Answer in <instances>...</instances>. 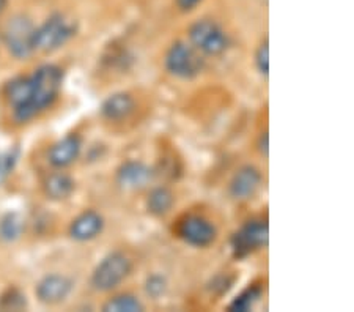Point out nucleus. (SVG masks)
I'll list each match as a JSON object with an SVG mask.
<instances>
[{
  "label": "nucleus",
  "mask_w": 354,
  "mask_h": 312,
  "mask_svg": "<svg viewBox=\"0 0 354 312\" xmlns=\"http://www.w3.org/2000/svg\"><path fill=\"white\" fill-rule=\"evenodd\" d=\"M82 150V139L79 134H68L64 139L57 140L49 150V163L57 169L71 166L77 160Z\"/></svg>",
  "instance_id": "obj_12"
},
{
  "label": "nucleus",
  "mask_w": 354,
  "mask_h": 312,
  "mask_svg": "<svg viewBox=\"0 0 354 312\" xmlns=\"http://www.w3.org/2000/svg\"><path fill=\"white\" fill-rule=\"evenodd\" d=\"M189 43L202 55L219 57L230 48V37L224 27L213 19H198L187 30Z\"/></svg>",
  "instance_id": "obj_4"
},
{
  "label": "nucleus",
  "mask_w": 354,
  "mask_h": 312,
  "mask_svg": "<svg viewBox=\"0 0 354 312\" xmlns=\"http://www.w3.org/2000/svg\"><path fill=\"white\" fill-rule=\"evenodd\" d=\"M263 183V175L252 164L239 167L228 183V192L235 201H249Z\"/></svg>",
  "instance_id": "obj_9"
},
{
  "label": "nucleus",
  "mask_w": 354,
  "mask_h": 312,
  "mask_svg": "<svg viewBox=\"0 0 354 312\" xmlns=\"http://www.w3.org/2000/svg\"><path fill=\"white\" fill-rule=\"evenodd\" d=\"M155 177V170L142 161H127L117 170V183L123 190L137 191L147 188Z\"/></svg>",
  "instance_id": "obj_10"
},
{
  "label": "nucleus",
  "mask_w": 354,
  "mask_h": 312,
  "mask_svg": "<svg viewBox=\"0 0 354 312\" xmlns=\"http://www.w3.org/2000/svg\"><path fill=\"white\" fill-rule=\"evenodd\" d=\"M32 98L27 109L22 113L18 123H27L39 113L49 109L59 98L62 84H64V70L57 65H43L30 76Z\"/></svg>",
  "instance_id": "obj_1"
},
{
  "label": "nucleus",
  "mask_w": 354,
  "mask_h": 312,
  "mask_svg": "<svg viewBox=\"0 0 354 312\" xmlns=\"http://www.w3.org/2000/svg\"><path fill=\"white\" fill-rule=\"evenodd\" d=\"M176 235L189 246L208 248L218 238V229L208 218L191 213L176 223Z\"/></svg>",
  "instance_id": "obj_7"
},
{
  "label": "nucleus",
  "mask_w": 354,
  "mask_h": 312,
  "mask_svg": "<svg viewBox=\"0 0 354 312\" xmlns=\"http://www.w3.org/2000/svg\"><path fill=\"white\" fill-rule=\"evenodd\" d=\"M33 32H35V27L24 15L15 16V18H11L7 22L3 30L5 44H7L8 51L16 59H28L35 53V48H33Z\"/></svg>",
  "instance_id": "obj_8"
},
{
  "label": "nucleus",
  "mask_w": 354,
  "mask_h": 312,
  "mask_svg": "<svg viewBox=\"0 0 354 312\" xmlns=\"http://www.w3.org/2000/svg\"><path fill=\"white\" fill-rule=\"evenodd\" d=\"M257 149H259L261 156L268 158V155H270V136H268V131H263L259 136V140H257Z\"/></svg>",
  "instance_id": "obj_25"
},
{
  "label": "nucleus",
  "mask_w": 354,
  "mask_h": 312,
  "mask_svg": "<svg viewBox=\"0 0 354 312\" xmlns=\"http://www.w3.org/2000/svg\"><path fill=\"white\" fill-rule=\"evenodd\" d=\"M144 309V303L133 293L115 295L102 304L104 312H142Z\"/></svg>",
  "instance_id": "obj_18"
},
{
  "label": "nucleus",
  "mask_w": 354,
  "mask_h": 312,
  "mask_svg": "<svg viewBox=\"0 0 354 312\" xmlns=\"http://www.w3.org/2000/svg\"><path fill=\"white\" fill-rule=\"evenodd\" d=\"M73 291V281L62 275L44 276L37 286V298L43 304H59L65 302Z\"/></svg>",
  "instance_id": "obj_11"
},
{
  "label": "nucleus",
  "mask_w": 354,
  "mask_h": 312,
  "mask_svg": "<svg viewBox=\"0 0 354 312\" xmlns=\"http://www.w3.org/2000/svg\"><path fill=\"white\" fill-rule=\"evenodd\" d=\"M136 111L134 96L128 92H117L102 101L101 116L109 122H123Z\"/></svg>",
  "instance_id": "obj_13"
},
{
  "label": "nucleus",
  "mask_w": 354,
  "mask_h": 312,
  "mask_svg": "<svg viewBox=\"0 0 354 312\" xmlns=\"http://www.w3.org/2000/svg\"><path fill=\"white\" fill-rule=\"evenodd\" d=\"M104 229V218L98 212L88 210L79 214L70 226V235L76 241H90Z\"/></svg>",
  "instance_id": "obj_14"
},
{
  "label": "nucleus",
  "mask_w": 354,
  "mask_h": 312,
  "mask_svg": "<svg viewBox=\"0 0 354 312\" xmlns=\"http://www.w3.org/2000/svg\"><path fill=\"white\" fill-rule=\"evenodd\" d=\"M202 2L203 0H175V5L181 13H191V11L196 10Z\"/></svg>",
  "instance_id": "obj_24"
},
{
  "label": "nucleus",
  "mask_w": 354,
  "mask_h": 312,
  "mask_svg": "<svg viewBox=\"0 0 354 312\" xmlns=\"http://www.w3.org/2000/svg\"><path fill=\"white\" fill-rule=\"evenodd\" d=\"M175 203V194L167 186H156L147 197V210L151 217H165Z\"/></svg>",
  "instance_id": "obj_16"
},
{
  "label": "nucleus",
  "mask_w": 354,
  "mask_h": 312,
  "mask_svg": "<svg viewBox=\"0 0 354 312\" xmlns=\"http://www.w3.org/2000/svg\"><path fill=\"white\" fill-rule=\"evenodd\" d=\"M167 291V281L161 275H153L145 281V292L150 298L158 300Z\"/></svg>",
  "instance_id": "obj_22"
},
{
  "label": "nucleus",
  "mask_w": 354,
  "mask_h": 312,
  "mask_svg": "<svg viewBox=\"0 0 354 312\" xmlns=\"http://www.w3.org/2000/svg\"><path fill=\"white\" fill-rule=\"evenodd\" d=\"M265 292V287L261 284H250L244 291L236 295L228 304V311L230 312H248L254 308V306L260 302L261 295Z\"/></svg>",
  "instance_id": "obj_17"
},
{
  "label": "nucleus",
  "mask_w": 354,
  "mask_h": 312,
  "mask_svg": "<svg viewBox=\"0 0 354 312\" xmlns=\"http://www.w3.org/2000/svg\"><path fill=\"white\" fill-rule=\"evenodd\" d=\"M74 180L65 172H54L44 180V194L53 201H65L74 191Z\"/></svg>",
  "instance_id": "obj_15"
},
{
  "label": "nucleus",
  "mask_w": 354,
  "mask_h": 312,
  "mask_svg": "<svg viewBox=\"0 0 354 312\" xmlns=\"http://www.w3.org/2000/svg\"><path fill=\"white\" fill-rule=\"evenodd\" d=\"M270 241V227L266 219H249L230 238L233 257L243 260L254 253L265 249Z\"/></svg>",
  "instance_id": "obj_6"
},
{
  "label": "nucleus",
  "mask_w": 354,
  "mask_h": 312,
  "mask_svg": "<svg viewBox=\"0 0 354 312\" xmlns=\"http://www.w3.org/2000/svg\"><path fill=\"white\" fill-rule=\"evenodd\" d=\"M133 260L122 251L107 254L91 273V287L98 292H111L128 279L133 273Z\"/></svg>",
  "instance_id": "obj_2"
},
{
  "label": "nucleus",
  "mask_w": 354,
  "mask_h": 312,
  "mask_svg": "<svg viewBox=\"0 0 354 312\" xmlns=\"http://www.w3.org/2000/svg\"><path fill=\"white\" fill-rule=\"evenodd\" d=\"M27 306V300L24 295L16 288H10L0 298V309L2 311H21Z\"/></svg>",
  "instance_id": "obj_20"
},
{
  "label": "nucleus",
  "mask_w": 354,
  "mask_h": 312,
  "mask_svg": "<svg viewBox=\"0 0 354 312\" xmlns=\"http://www.w3.org/2000/svg\"><path fill=\"white\" fill-rule=\"evenodd\" d=\"M22 229H24V223H22L19 214L8 213L0 221V238L3 241H13L16 238H19Z\"/></svg>",
  "instance_id": "obj_19"
},
{
  "label": "nucleus",
  "mask_w": 354,
  "mask_h": 312,
  "mask_svg": "<svg viewBox=\"0 0 354 312\" xmlns=\"http://www.w3.org/2000/svg\"><path fill=\"white\" fill-rule=\"evenodd\" d=\"M7 3H8V0H0V15H2L5 8H7Z\"/></svg>",
  "instance_id": "obj_26"
},
{
  "label": "nucleus",
  "mask_w": 354,
  "mask_h": 312,
  "mask_svg": "<svg viewBox=\"0 0 354 312\" xmlns=\"http://www.w3.org/2000/svg\"><path fill=\"white\" fill-rule=\"evenodd\" d=\"M76 21L68 16L57 13L46 19L41 26L35 27L33 32V48L41 53H53L66 44L76 35Z\"/></svg>",
  "instance_id": "obj_3"
},
{
  "label": "nucleus",
  "mask_w": 354,
  "mask_h": 312,
  "mask_svg": "<svg viewBox=\"0 0 354 312\" xmlns=\"http://www.w3.org/2000/svg\"><path fill=\"white\" fill-rule=\"evenodd\" d=\"M255 66L261 76L268 77L270 75V43H268V38H265L255 51Z\"/></svg>",
  "instance_id": "obj_21"
},
{
  "label": "nucleus",
  "mask_w": 354,
  "mask_h": 312,
  "mask_svg": "<svg viewBox=\"0 0 354 312\" xmlns=\"http://www.w3.org/2000/svg\"><path fill=\"white\" fill-rule=\"evenodd\" d=\"M16 163H18V152L11 150L0 155V181H3L15 169Z\"/></svg>",
  "instance_id": "obj_23"
},
{
  "label": "nucleus",
  "mask_w": 354,
  "mask_h": 312,
  "mask_svg": "<svg viewBox=\"0 0 354 312\" xmlns=\"http://www.w3.org/2000/svg\"><path fill=\"white\" fill-rule=\"evenodd\" d=\"M164 65L172 76L189 81L203 71L205 59L191 43L175 42L165 54Z\"/></svg>",
  "instance_id": "obj_5"
}]
</instances>
